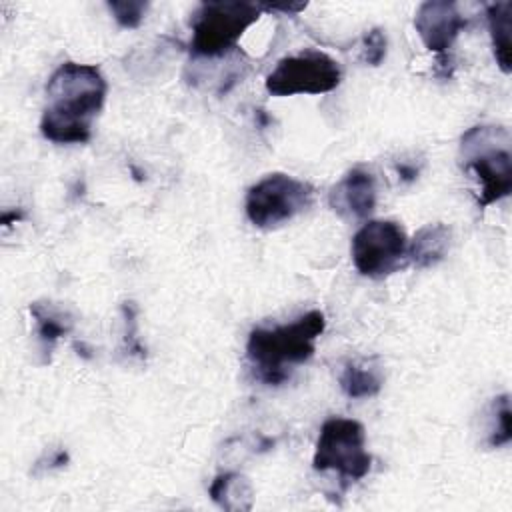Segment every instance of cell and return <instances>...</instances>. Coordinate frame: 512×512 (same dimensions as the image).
Here are the masks:
<instances>
[{
    "label": "cell",
    "instance_id": "cell-1",
    "mask_svg": "<svg viewBox=\"0 0 512 512\" xmlns=\"http://www.w3.org/2000/svg\"><path fill=\"white\" fill-rule=\"evenodd\" d=\"M108 84L92 64L64 62L46 84L40 134L54 144H84L106 100Z\"/></svg>",
    "mask_w": 512,
    "mask_h": 512
},
{
    "label": "cell",
    "instance_id": "cell-2",
    "mask_svg": "<svg viewBox=\"0 0 512 512\" xmlns=\"http://www.w3.org/2000/svg\"><path fill=\"white\" fill-rule=\"evenodd\" d=\"M326 328L322 310H310L290 324L258 326L246 342V358L256 380L268 386H280L290 378L296 364L314 356L316 340Z\"/></svg>",
    "mask_w": 512,
    "mask_h": 512
},
{
    "label": "cell",
    "instance_id": "cell-3",
    "mask_svg": "<svg viewBox=\"0 0 512 512\" xmlns=\"http://www.w3.org/2000/svg\"><path fill=\"white\" fill-rule=\"evenodd\" d=\"M510 132L504 126H472L460 140V162L480 184L478 204L490 206L512 192Z\"/></svg>",
    "mask_w": 512,
    "mask_h": 512
},
{
    "label": "cell",
    "instance_id": "cell-4",
    "mask_svg": "<svg viewBox=\"0 0 512 512\" xmlns=\"http://www.w3.org/2000/svg\"><path fill=\"white\" fill-rule=\"evenodd\" d=\"M260 4L240 0L202 2L190 20V52L202 58H218L236 48L242 34L258 22Z\"/></svg>",
    "mask_w": 512,
    "mask_h": 512
},
{
    "label": "cell",
    "instance_id": "cell-5",
    "mask_svg": "<svg viewBox=\"0 0 512 512\" xmlns=\"http://www.w3.org/2000/svg\"><path fill=\"white\" fill-rule=\"evenodd\" d=\"M372 466V456L366 450V430L352 418H328L318 434L312 468L316 472H336L342 488L362 480Z\"/></svg>",
    "mask_w": 512,
    "mask_h": 512
},
{
    "label": "cell",
    "instance_id": "cell-6",
    "mask_svg": "<svg viewBox=\"0 0 512 512\" xmlns=\"http://www.w3.org/2000/svg\"><path fill=\"white\" fill-rule=\"evenodd\" d=\"M314 198V188L284 172H272L248 188L244 210L252 226L276 230L302 214Z\"/></svg>",
    "mask_w": 512,
    "mask_h": 512
},
{
    "label": "cell",
    "instance_id": "cell-7",
    "mask_svg": "<svg viewBox=\"0 0 512 512\" xmlns=\"http://www.w3.org/2000/svg\"><path fill=\"white\" fill-rule=\"evenodd\" d=\"M350 256L362 276L386 278L408 260L406 232L394 220H366L352 236Z\"/></svg>",
    "mask_w": 512,
    "mask_h": 512
},
{
    "label": "cell",
    "instance_id": "cell-8",
    "mask_svg": "<svg viewBox=\"0 0 512 512\" xmlns=\"http://www.w3.org/2000/svg\"><path fill=\"white\" fill-rule=\"evenodd\" d=\"M340 64L320 50H302L278 60L276 68L266 76V90L272 96L294 94H326L340 86Z\"/></svg>",
    "mask_w": 512,
    "mask_h": 512
},
{
    "label": "cell",
    "instance_id": "cell-9",
    "mask_svg": "<svg viewBox=\"0 0 512 512\" xmlns=\"http://www.w3.org/2000/svg\"><path fill=\"white\" fill-rule=\"evenodd\" d=\"M414 28L430 52L444 56L458 34L466 28V18L460 14L456 2L428 0L418 6L414 14Z\"/></svg>",
    "mask_w": 512,
    "mask_h": 512
},
{
    "label": "cell",
    "instance_id": "cell-10",
    "mask_svg": "<svg viewBox=\"0 0 512 512\" xmlns=\"http://www.w3.org/2000/svg\"><path fill=\"white\" fill-rule=\"evenodd\" d=\"M378 188L370 170H348L328 192V206L344 220H368L376 208Z\"/></svg>",
    "mask_w": 512,
    "mask_h": 512
},
{
    "label": "cell",
    "instance_id": "cell-11",
    "mask_svg": "<svg viewBox=\"0 0 512 512\" xmlns=\"http://www.w3.org/2000/svg\"><path fill=\"white\" fill-rule=\"evenodd\" d=\"M30 314L36 322V336H38V346L42 352V362H50V354L56 346V342L66 336L72 326H74V318L70 316V312L54 302H32L30 304Z\"/></svg>",
    "mask_w": 512,
    "mask_h": 512
},
{
    "label": "cell",
    "instance_id": "cell-12",
    "mask_svg": "<svg viewBox=\"0 0 512 512\" xmlns=\"http://www.w3.org/2000/svg\"><path fill=\"white\" fill-rule=\"evenodd\" d=\"M452 230L442 222L424 224L412 240H408V260L416 268H432L442 262L450 250Z\"/></svg>",
    "mask_w": 512,
    "mask_h": 512
},
{
    "label": "cell",
    "instance_id": "cell-13",
    "mask_svg": "<svg viewBox=\"0 0 512 512\" xmlns=\"http://www.w3.org/2000/svg\"><path fill=\"white\" fill-rule=\"evenodd\" d=\"M338 384H340V390L344 392V396H348L352 400L372 398L382 390V384H384L382 366L378 364L376 358L350 360L342 366Z\"/></svg>",
    "mask_w": 512,
    "mask_h": 512
},
{
    "label": "cell",
    "instance_id": "cell-14",
    "mask_svg": "<svg viewBox=\"0 0 512 512\" xmlns=\"http://www.w3.org/2000/svg\"><path fill=\"white\" fill-rule=\"evenodd\" d=\"M208 494L216 506L230 510V512L250 510L252 502H254V490H252L250 480L238 472L218 474L212 480Z\"/></svg>",
    "mask_w": 512,
    "mask_h": 512
},
{
    "label": "cell",
    "instance_id": "cell-15",
    "mask_svg": "<svg viewBox=\"0 0 512 512\" xmlns=\"http://www.w3.org/2000/svg\"><path fill=\"white\" fill-rule=\"evenodd\" d=\"M486 20L492 40V52L498 68L510 74V30H512V2H494L486 6Z\"/></svg>",
    "mask_w": 512,
    "mask_h": 512
},
{
    "label": "cell",
    "instance_id": "cell-16",
    "mask_svg": "<svg viewBox=\"0 0 512 512\" xmlns=\"http://www.w3.org/2000/svg\"><path fill=\"white\" fill-rule=\"evenodd\" d=\"M510 398L508 394H502L494 398L492 404V428L488 432V444L498 448L510 442L512 438V424H510Z\"/></svg>",
    "mask_w": 512,
    "mask_h": 512
},
{
    "label": "cell",
    "instance_id": "cell-17",
    "mask_svg": "<svg viewBox=\"0 0 512 512\" xmlns=\"http://www.w3.org/2000/svg\"><path fill=\"white\" fill-rule=\"evenodd\" d=\"M110 14L122 28H138L146 16L148 2L144 0H112L106 2Z\"/></svg>",
    "mask_w": 512,
    "mask_h": 512
},
{
    "label": "cell",
    "instance_id": "cell-18",
    "mask_svg": "<svg viewBox=\"0 0 512 512\" xmlns=\"http://www.w3.org/2000/svg\"><path fill=\"white\" fill-rule=\"evenodd\" d=\"M386 34L382 28H372L362 36V52L360 60L368 66H380L382 60L386 58Z\"/></svg>",
    "mask_w": 512,
    "mask_h": 512
},
{
    "label": "cell",
    "instance_id": "cell-19",
    "mask_svg": "<svg viewBox=\"0 0 512 512\" xmlns=\"http://www.w3.org/2000/svg\"><path fill=\"white\" fill-rule=\"evenodd\" d=\"M122 316H124V326H126V336H124V350L128 354H134V356H144V348L140 346L138 342V336H136V314H138V308L134 302H124L122 304Z\"/></svg>",
    "mask_w": 512,
    "mask_h": 512
},
{
    "label": "cell",
    "instance_id": "cell-20",
    "mask_svg": "<svg viewBox=\"0 0 512 512\" xmlns=\"http://www.w3.org/2000/svg\"><path fill=\"white\" fill-rule=\"evenodd\" d=\"M306 6H308L306 2H302V4H260V8L266 12H288V14H298Z\"/></svg>",
    "mask_w": 512,
    "mask_h": 512
},
{
    "label": "cell",
    "instance_id": "cell-21",
    "mask_svg": "<svg viewBox=\"0 0 512 512\" xmlns=\"http://www.w3.org/2000/svg\"><path fill=\"white\" fill-rule=\"evenodd\" d=\"M396 170H398V174H400V178H402L404 182H414V180L418 178V168H416V166H410V164H398V166H396Z\"/></svg>",
    "mask_w": 512,
    "mask_h": 512
}]
</instances>
